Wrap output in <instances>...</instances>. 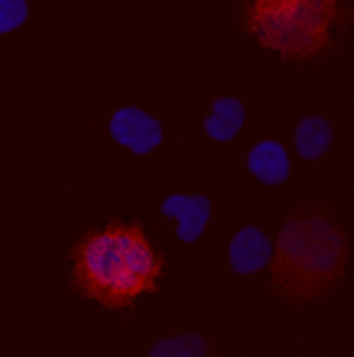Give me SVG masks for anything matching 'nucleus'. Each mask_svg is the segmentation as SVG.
Wrapping results in <instances>:
<instances>
[{
    "mask_svg": "<svg viewBox=\"0 0 354 357\" xmlns=\"http://www.w3.org/2000/svg\"><path fill=\"white\" fill-rule=\"evenodd\" d=\"M163 215L174 223L181 241H197L210 223V202L202 195H171L163 202Z\"/></svg>",
    "mask_w": 354,
    "mask_h": 357,
    "instance_id": "nucleus-5",
    "label": "nucleus"
},
{
    "mask_svg": "<svg viewBox=\"0 0 354 357\" xmlns=\"http://www.w3.org/2000/svg\"><path fill=\"white\" fill-rule=\"evenodd\" d=\"M109 135L122 151L148 155L160 148L166 130H163V122L148 109L119 107L109 116Z\"/></svg>",
    "mask_w": 354,
    "mask_h": 357,
    "instance_id": "nucleus-4",
    "label": "nucleus"
},
{
    "mask_svg": "<svg viewBox=\"0 0 354 357\" xmlns=\"http://www.w3.org/2000/svg\"><path fill=\"white\" fill-rule=\"evenodd\" d=\"M269 254H272V241L266 238L261 228H240L228 243V261L238 275H256L259 269L269 264Z\"/></svg>",
    "mask_w": 354,
    "mask_h": 357,
    "instance_id": "nucleus-6",
    "label": "nucleus"
},
{
    "mask_svg": "<svg viewBox=\"0 0 354 357\" xmlns=\"http://www.w3.org/2000/svg\"><path fill=\"white\" fill-rule=\"evenodd\" d=\"M72 282L93 303L122 311L155 293L163 257L140 225L111 220L88 231L72 249Z\"/></svg>",
    "mask_w": 354,
    "mask_h": 357,
    "instance_id": "nucleus-1",
    "label": "nucleus"
},
{
    "mask_svg": "<svg viewBox=\"0 0 354 357\" xmlns=\"http://www.w3.org/2000/svg\"><path fill=\"white\" fill-rule=\"evenodd\" d=\"M337 18L339 3L331 0H256L243 13L259 47L298 63L326 52Z\"/></svg>",
    "mask_w": 354,
    "mask_h": 357,
    "instance_id": "nucleus-3",
    "label": "nucleus"
},
{
    "mask_svg": "<svg viewBox=\"0 0 354 357\" xmlns=\"http://www.w3.org/2000/svg\"><path fill=\"white\" fill-rule=\"evenodd\" d=\"M29 16V3L24 0H0V34L18 29Z\"/></svg>",
    "mask_w": 354,
    "mask_h": 357,
    "instance_id": "nucleus-11",
    "label": "nucleus"
},
{
    "mask_svg": "<svg viewBox=\"0 0 354 357\" xmlns=\"http://www.w3.org/2000/svg\"><path fill=\"white\" fill-rule=\"evenodd\" d=\"M148 357H210V349L192 334H171L155 342Z\"/></svg>",
    "mask_w": 354,
    "mask_h": 357,
    "instance_id": "nucleus-10",
    "label": "nucleus"
},
{
    "mask_svg": "<svg viewBox=\"0 0 354 357\" xmlns=\"http://www.w3.org/2000/svg\"><path fill=\"white\" fill-rule=\"evenodd\" d=\"M269 280L282 301L305 305L323 301L339 287L349 267V236L326 210L293 213L272 241Z\"/></svg>",
    "mask_w": 354,
    "mask_h": 357,
    "instance_id": "nucleus-2",
    "label": "nucleus"
},
{
    "mask_svg": "<svg viewBox=\"0 0 354 357\" xmlns=\"http://www.w3.org/2000/svg\"><path fill=\"white\" fill-rule=\"evenodd\" d=\"M331 125H328L323 116H302L298 127H295L293 135V148L300 153L302 158L308 161H316V158H323L331 148Z\"/></svg>",
    "mask_w": 354,
    "mask_h": 357,
    "instance_id": "nucleus-9",
    "label": "nucleus"
},
{
    "mask_svg": "<svg viewBox=\"0 0 354 357\" xmlns=\"http://www.w3.org/2000/svg\"><path fill=\"white\" fill-rule=\"evenodd\" d=\"M248 171L261 184H282L290 176V153L279 140H259L248 153Z\"/></svg>",
    "mask_w": 354,
    "mask_h": 357,
    "instance_id": "nucleus-7",
    "label": "nucleus"
},
{
    "mask_svg": "<svg viewBox=\"0 0 354 357\" xmlns=\"http://www.w3.org/2000/svg\"><path fill=\"white\" fill-rule=\"evenodd\" d=\"M246 127V104L236 96H217L210 104V112L204 116V132L215 143L236 140L240 130Z\"/></svg>",
    "mask_w": 354,
    "mask_h": 357,
    "instance_id": "nucleus-8",
    "label": "nucleus"
}]
</instances>
